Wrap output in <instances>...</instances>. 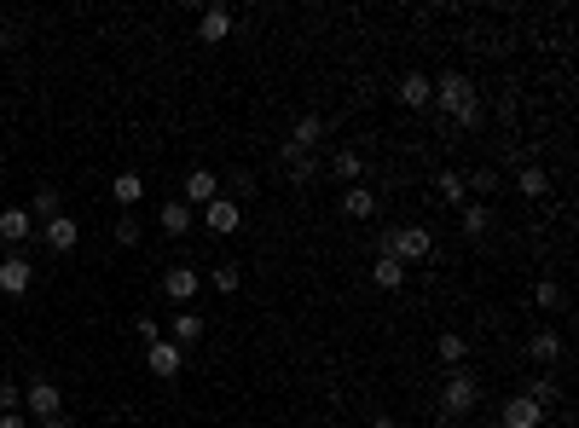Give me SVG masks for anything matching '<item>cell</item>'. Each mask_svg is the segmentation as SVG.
Masks as SVG:
<instances>
[{
	"label": "cell",
	"instance_id": "cell-1",
	"mask_svg": "<svg viewBox=\"0 0 579 428\" xmlns=\"http://www.w3.org/2000/svg\"><path fill=\"white\" fill-rule=\"evenodd\" d=\"M434 105H441V116L458 134H475L481 122H487V105H481V93H475V82H469L464 70H446L441 82H434Z\"/></svg>",
	"mask_w": 579,
	"mask_h": 428
},
{
	"label": "cell",
	"instance_id": "cell-2",
	"mask_svg": "<svg viewBox=\"0 0 579 428\" xmlns=\"http://www.w3.org/2000/svg\"><path fill=\"white\" fill-rule=\"evenodd\" d=\"M377 255H394L400 266L429 261V255H434V232H424V226H394V232L377 237Z\"/></svg>",
	"mask_w": 579,
	"mask_h": 428
},
{
	"label": "cell",
	"instance_id": "cell-3",
	"mask_svg": "<svg viewBox=\"0 0 579 428\" xmlns=\"http://www.w3.org/2000/svg\"><path fill=\"white\" fill-rule=\"evenodd\" d=\"M475 405H481V383L469 371H452L446 388H441V411H446V417H469Z\"/></svg>",
	"mask_w": 579,
	"mask_h": 428
},
{
	"label": "cell",
	"instance_id": "cell-4",
	"mask_svg": "<svg viewBox=\"0 0 579 428\" xmlns=\"http://www.w3.org/2000/svg\"><path fill=\"white\" fill-rule=\"evenodd\" d=\"M145 371H151V376H163V383H168V376H180V371H185V347H180V342H168V336H163V342H151V347H145Z\"/></svg>",
	"mask_w": 579,
	"mask_h": 428
},
{
	"label": "cell",
	"instance_id": "cell-5",
	"mask_svg": "<svg viewBox=\"0 0 579 428\" xmlns=\"http://www.w3.org/2000/svg\"><path fill=\"white\" fill-rule=\"evenodd\" d=\"M29 290H35V266H29L24 255H6V261H0V295L24 301Z\"/></svg>",
	"mask_w": 579,
	"mask_h": 428
},
{
	"label": "cell",
	"instance_id": "cell-6",
	"mask_svg": "<svg viewBox=\"0 0 579 428\" xmlns=\"http://www.w3.org/2000/svg\"><path fill=\"white\" fill-rule=\"evenodd\" d=\"M215 197H221V174H215V168H192V174H185V209H209V203Z\"/></svg>",
	"mask_w": 579,
	"mask_h": 428
},
{
	"label": "cell",
	"instance_id": "cell-7",
	"mask_svg": "<svg viewBox=\"0 0 579 428\" xmlns=\"http://www.w3.org/2000/svg\"><path fill=\"white\" fill-rule=\"evenodd\" d=\"M498 428H544V405H534L527 393H515V400H504V411H498Z\"/></svg>",
	"mask_w": 579,
	"mask_h": 428
},
{
	"label": "cell",
	"instance_id": "cell-8",
	"mask_svg": "<svg viewBox=\"0 0 579 428\" xmlns=\"http://www.w3.org/2000/svg\"><path fill=\"white\" fill-rule=\"evenodd\" d=\"M203 226H209V232H221V237H226V232H238V226H244L238 197H226V192H221V197L209 203V209H203Z\"/></svg>",
	"mask_w": 579,
	"mask_h": 428
},
{
	"label": "cell",
	"instance_id": "cell-9",
	"mask_svg": "<svg viewBox=\"0 0 579 428\" xmlns=\"http://www.w3.org/2000/svg\"><path fill=\"white\" fill-rule=\"evenodd\" d=\"M342 214L359 220V226L377 220V192H371V185H342Z\"/></svg>",
	"mask_w": 579,
	"mask_h": 428
},
{
	"label": "cell",
	"instance_id": "cell-10",
	"mask_svg": "<svg viewBox=\"0 0 579 428\" xmlns=\"http://www.w3.org/2000/svg\"><path fill=\"white\" fill-rule=\"evenodd\" d=\"M41 237H46V249H53V255H70V249L82 244V226H75L70 214H58V220H46V226H41Z\"/></svg>",
	"mask_w": 579,
	"mask_h": 428
},
{
	"label": "cell",
	"instance_id": "cell-11",
	"mask_svg": "<svg viewBox=\"0 0 579 428\" xmlns=\"http://www.w3.org/2000/svg\"><path fill=\"white\" fill-rule=\"evenodd\" d=\"M232 35V12L226 6H203V18H197V41L203 46H221Z\"/></svg>",
	"mask_w": 579,
	"mask_h": 428
},
{
	"label": "cell",
	"instance_id": "cell-12",
	"mask_svg": "<svg viewBox=\"0 0 579 428\" xmlns=\"http://www.w3.org/2000/svg\"><path fill=\"white\" fill-rule=\"evenodd\" d=\"M203 330H209V319H203V313H192V307H180V313H175V324H168V342L197 347V342H203Z\"/></svg>",
	"mask_w": 579,
	"mask_h": 428
},
{
	"label": "cell",
	"instance_id": "cell-13",
	"mask_svg": "<svg viewBox=\"0 0 579 428\" xmlns=\"http://www.w3.org/2000/svg\"><path fill=\"white\" fill-rule=\"evenodd\" d=\"M24 405H29V417H58V411H65V393H58L53 383H29Z\"/></svg>",
	"mask_w": 579,
	"mask_h": 428
},
{
	"label": "cell",
	"instance_id": "cell-14",
	"mask_svg": "<svg viewBox=\"0 0 579 428\" xmlns=\"http://www.w3.org/2000/svg\"><path fill=\"white\" fill-rule=\"evenodd\" d=\"M400 105H405V110H429V105H434V82H429V75H417V70H405Z\"/></svg>",
	"mask_w": 579,
	"mask_h": 428
},
{
	"label": "cell",
	"instance_id": "cell-15",
	"mask_svg": "<svg viewBox=\"0 0 579 428\" xmlns=\"http://www.w3.org/2000/svg\"><path fill=\"white\" fill-rule=\"evenodd\" d=\"M197 284H203V278L192 273V266H168V273H163V295H168V301H180V307H185V301L197 295Z\"/></svg>",
	"mask_w": 579,
	"mask_h": 428
},
{
	"label": "cell",
	"instance_id": "cell-16",
	"mask_svg": "<svg viewBox=\"0 0 579 428\" xmlns=\"http://www.w3.org/2000/svg\"><path fill=\"white\" fill-rule=\"evenodd\" d=\"M24 237H35V220H29V209H0V244L18 249Z\"/></svg>",
	"mask_w": 579,
	"mask_h": 428
},
{
	"label": "cell",
	"instance_id": "cell-17",
	"mask_svg": "<svg viewBox=\"0 0 579 428\" xmlns=\"http://www.w3.org/2000/svg\"><path fill=\"white\" fill-rule=\"evenodd\" d=\"M434 197H441L446 209H464V203H469V185H464V174H458V168H441V174H434Z\"/></svg>",
	"mask_w": 579,
	"mask_h": 428
},
{
	"label": "cell",
	"instance_id": "cell-18",
	"mask_svg": "<svg viewBox=\"0 0 579 428\" xmlns=\"http://www.w3.org/2000/svg\"><path fill=\"white\" fill-rule=\"evenodd\" d=\"M111 197H116V209H122V214H134V203L145 197V180H139L134 168H122L116 180H111Z\"/></svg>",
	"mask_w": 579,
	"mask_h": 428
},
{
	"label": "cell",
	"instance_id": "cell-19",
	"mask_svg": "<svg viewBox=\"0 0 579 428\" xmlns=\"http://www.w3.org/2000/svg\"><path fill=\"white\" fill-rule=\"evenodd\" d=\"M331 174H336L342 185H359V180H365V156H359L354 145H342V151L331 156Z\"/></svg>",
	"mask_w": 579,
	"mask_h": 428
},
{
	"label": "cell",
	"instance_id": "cell-20",
	"mask_svg": "<svg viewBox=\"0 0 579 428\" xmlns=\"http://www.w3.org/2000/svg\"><path fill=\"white\" fill-rule=\"evenodd\" d=\"M319 139H324V122L307 110V116H295V128H290V139H285V145H295V151H313Z\"/></svg>",
	"mask_w": 579,
	"mask_h": 428
},
{
	"label": "cell",
	"instance_id": "cell-21",
	"mask_svg": "<svg viewBox=\"0 0 579 428\" xmlns=\"http://www.w3.org/2000/svg\"><path fill=\"white\" fill-rule=\"evenodd\" d=\"M58 214H65V197H58V185H41L35 203H29V220H35V226H46V220H58Z\"/></svg>",
	"mask_w": 579,
	"mask_h": 428
},
{
	"label": "cell",
	"instance_id": "cell-22",
	"mask_svg": "<svg viewBox=\"0 0 579 428\" xmlns=\"http://www.w3.org/2000/svg\"><path fill=\"white\" fill-rule=\"evenodd\" d=\"M458 226H464V237H487V226H493V209H487V203H475V197H469L464 209H458Z\"/></svg>",
	"mask_w": 579,
	"mask_h": 428
},
{
	"label": "cell",
	"instance_id": "cell-23",
	"mask_svg": "<svg viewBox=\"0 0 579 428\" xmlns=\"http://www.w3.org/2000/svg\"><path fill=\"white\" fill-rule=\"evenodd\" d=\"M371 284H377V290H405V266L394 255H377L371 261Z\"/></svg>",
	"mask_w": 579,
	"mask_h": 428
},
{
	"label": "cell",
	"instance_id": "cell-24",
	"mask_svg": "<svg viewBox=\"0 0 579 428\" xmlns=\"http://www.w3.org/2000/svg\"><path fill=\"white\" fill-rule=\"evenodd\" d=\"M527 353H534V359L544 364V371H551V364H562V336H556V330H551V324H544V330H539V336H534V342H527Z\"/></svg>",
	"mask_w": 579,
	"mask_h": 428
},
{
	"label": "cell",
	"instance_id": "cell-25",
	"mask_svg": "<svg viewBox=\"0 0 579 428\" xmlns=\"http://www.w3.org/2000/svg\"><path fill=\"white\" fill-rule=\"evenodd\" d=\"M278 156H285V174H290V185H313V151H295V145H285Z\"/></svg>",
	"mask_w": 579,
	"mask_h": 428
},
{
	"label": "cell",
	"instance_id": "cell-26",
	"mask_svg": "<svg viewBox=\"0 0 579 428\" xmlns=\"http://www.w3.org/2000/svg\"><path fill=\"white\" fill-rule=\"evenodd\" d=\"M156 220H163V232H175V237H180V232H192V209H185L180 197H168L163 209H156Z\"/></svg>",
	"mask_w": 579,
	"mask_h": 428
},
{
	"label": "cell",
	"instance_id": "cell-27",
	"mask_svg": "<svg viewBox=\"0 0 579 428\" xmlns=\"http://www.w3.org/2000/svg\"><path fill=\"white\" fill-rule=\"evenodd\" d=\"M515 192H522V197H544V192H551V180H544V168H534V163H527L522 174H515Z\"/></svg>",
	"mask_w": 579,
	"mask_h": 428
},
{
	"label": "cell",
	"instance_id": "cell-28",
	"mask_svg": "<svg viewBox=\"0 0 579 428\" xmlns=\"http://www.w3.org/2000/svg\"><path fill=\"white\" fill-rule=\"evenodd\" d=\"M434 353H441V359L452 364V371H458V364L469 359V342L458 336V330H446V336H441V342H434Z\"/></svg>",
	"mask_w": 579,
	"mask_h": 428
},
{
	"label": "cell",
	"instance_id": "cell-29",
	"mask_svg": "<svg viewBox=\"0 0 579 428\" xmlns=\"http://www.w3.org/2000/svg\"><path fill=\"white\" fill-rule=\"evenodd\" d=\"M464 185H469V197H475V203H487L498 192V174L493 168H475V174H464Z\"/></svg>",
	"mask_w": 579,
	"mask_h": 428
},
{
	"label": "cell",
	"instance_id": "cell-30",
	"mask_svg": "<svg viewBox=\"0 0 579 428\" xmlns=\"http://www.w3.org/2000/svg\"><path fill=\"white\" fill-rule=\"evenodd\" d=\"M522 393H527V400H534V405H544V411H551V405H556V376L544 371V376H534V383H527Z\"/></svg>",
	"mask_w": 579,
	"mask_h": 428
},
{
	"label": "cell",
	"instance_id": "cell-31",
	"mask_svg": "<svg viewBox=\"0 0 579 428\" xmlns=\"http://www.w3.org/2000/svg\"><path fill=\"white\" fill-rule=\"evenodd\" d=\"M209 284H215V290H221V295H232V290H238V284H244V273H238V266H232V261H221V266H215V273H209Z\"/></svg>",
	"mask_w": 579,
	"mask_h": 428
},
{
	"label": "cell",
	"instance_id": "cell-32",
	"mask_svg": "<svg viewBox=\"0 0 579 428\" xmlns=\"http://www.w3.org/2000/svg\"><path fill=\"white\" fill-rule=\"evenodd\" d=\"M534 301H539L544 313H551V307H562V284H556V278H539V284H534Z\"/></svg>",
	"mask_w": 579,
	"mask_h": 428
},
{
	"label": "cell",
	"instance_id": "cell-33",
	"mask_svg": "<svg viewBox=\"0 0 579 428\" xmlns=\"http://www.w3.org/2000/svg\"><path fill=\"white\" fill-rule=\"evenodd\" d=\"M111 237H116L122 249H134V244H139V220H134V214H122L116 226H111Z\"/></svg>",
	"mask_w": 579,
	"mask_h": 428
},
{
	"label": "cell",
	"instance_id": "cell-34",
	"mask_svg": "<svg viewBox=\"0 0 579 428\" xmlns=\"http://www.w3.org/2000/svg\"><path fill=\"white\" fill-rule=\"evenodd\" d=\"M134 336H139V342L151 347V342H163V324H156V319H145V313H139V319H134Z\"/></svg>",
	"mask_w": 579,
	"mask_h": 428
},
{
	"label": "cell",
	"instance_id": "cell-35",
	"mask_svg": "<svg viewBox=\"0 0 579 428\" xmlns=\"http://www.w3.org/2000/svg\"><path fill=\"white\" fill-rule=\"evenodd\" d=\"M18 400H24L18 383H12V376H0V411H18Z\"/></svg>",
	"mask_w": 579,
	"mask_h": 428
},
{
	"label": "cell",
	"instance_id": "cell-36",
	"mask_svg": "<svg viewBox=\"0 0 579 428\" xmlns=\"http://www.w3.org/2000/svg\"><path fill=\"white\" fill-rule=\"evenodd\" d=\"M0 428H29V417H18V411H0Z\"/></svg>",
	"mask_w": 579,
	"mask_h": 428
},
{
	"label": "cell",
	"instance_id": "cell-37",
	"mask_svg": "<svg viewBox=\"0 0 579 428\" xmlns=\"http://www.w3.org/2000/svg\"><path fill=\"white\" fill-rule=\"evenodd\" d=\"M41 428H75V423L65 417V411H58V417H41Z\"/></svg>",
	"mask_w": 579,
	"mask_h": 428
},
{
	"label": "cell",
	"instance_id": "cell-38",
	"mask_svg": "<svg viewBox=\"0 0 579 428\" xmlns=\"http://www.w3.org/2000/svg\"><path fill=\"white\" fill-rule=\"evenodd\" d=\"M371 428H400V417H371Z\"/></svg>",
	"mask_w": 579,
	"mask_h": 428
},
{
	"label": "cell",
	"instance_id": "cell-39",
	"mask_svg": "<svg viewBox=\"0 0 579 428\" xmlns=\"http://www.w3.org/2000/svg\"><path fill=\"white\" fill-rule=\"evenodd\" d=\"M0 46H6V24H0Z\"/></svg>",
	"mask_w": 579,
	"mask_h": 428
}]
</instances>
